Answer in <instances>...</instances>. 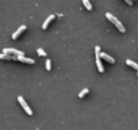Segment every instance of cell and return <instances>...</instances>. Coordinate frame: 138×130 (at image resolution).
<instances>
[{"mask_svg":"<svg viewBox=\"0 0 138 130\" xmlns=\"http://www.w3.org/2000/svg\"><path fill=\"white\" fill-rule=\"evenodd\" d=\"M106 18L108 19V21H111V22L114 23V25H115V26L118 27V30H119L121 33H125V31H126V28H125V26L122 25V22H119V19L115 18L111 12H106Z\"/></svg>","mask_w":138,"mask_h":130,"instance_id":"cell-1","label":"cell"},{"mask_svg":"<svg viewBox=\"0 0 138 130\" xmlns=\"http://www.w3.org/2000/svg\"><path fill=\"white\" fill-rule=\"evenodd\" d=\"M100 47L99 46H95V56H96V66H98V71L100 72V73H103L104 72V66L102 64V58H100Z\"/></svg>","mask_w":138,"mask_h":130,"instance_id":"cell-2","label":"cell"},{"mask_svg":"<svg viewBox=\"0 0 138 130\" xmlns=\"http://www.w3.org/2000/svg\"><path fill=\"white\" fill-rule=\"evenodd\" d=\"M18 102L20 103V106H22L23 108H25V111H26L28 115H33V110L30 108V106H28V104L26 103V100H25V98H23L22 95H19V96H18Z\"/></svg>","mask_w":138,"mask_h":130,"instance_id":"cell-3","label":"cell"},{"mask_svg":"<svg viewBox=\"0 0 138 130\" xmlns=\"http://www.w3.org/2000/svg\"><path fill=\"white\" fill-rule=\"evenodd\" d=\"M2 53H4V54H9V56L15 54L16 57H19V56H25V53H23V52L18 50V49H14V47H6V49H3Z\"/></svg>","mask_w":138,"mask_h":130,"instance_id":"cell-4","label":"cell"},{"mask_svg":"<svg viewBox=\"0 0 138 130\" xmlns=\"http://www.w3.org/2000/svg\"><path fill=\"white\" fill-rule=\"evenodd\" d=\"M26 28H27V27H26V25H22V26H19V28H18V30H16L15 33H14L12 35H11V38H12V39H16V38H18L19 35H20L22 33L26 30Z\"/></svg>","mask_w":138,"mask_h":130,"instance_id":"cell-5","label":"cell"},{"mask_svg":"<svg viewBox=\"0 0 138 130\" xmlns=\"http://www.w3.org/2000/svg\"><path fill=\"white\" fill-rule=\"evenodd\" d=\"M100 58L106 60V61H108V62H111V64H114V62H115L114 57H111L110 54H107V53H103V52H100Z\"/></svg>","mask_w":138,"mask_h":130,"instance_id":"cell-6","label":"cell"},{"mask_svg":"<svg viewBox=\"0 0 138 130\" xmlns=\"http://www.w3.org/2000/svg\"><path fill=\"white\" fill-rule=\"evenodd\" d=\"M18 60L22 61V62H26V64H34V62H35L33 58H28V57H26V56H19Z\"/></svg>","mask_w":138,"mask_h":130,"instance_id":"cell-7","label":"cell"},{"mask_svg":"<svg viewBox=\"0 0 138 130\" xmlns=\"http://www.w3.org/2000/svg\"><path fill=\"white\" fill-rule=\"evenodd\" d=\"M53 19H54V15H53V14H51V15H49V16H47V18L45 19L44 25H42V28H46L47 26H49V23H50L51 21H53Z\"/></svg>","mask_w":138,"mask_h":130,"instance_id":"cell-8","label":"cell"},{"mask_svg":"<svg viewBox=\"0 0 138 130\" xmlns=\"http://www.w3.org/2000/svg\"><path fill=\"white\" fill-rule=\"evenodd\" d=\"M0 58H2V60H18V57L16 56H9V54L0 53Z\"/></svg>","mask_w":138,"mask_h":130,"instance_id":"cell-9","label":"cell"},{"mask_svg":"<svg viewBox=\"0 0 138 130\" xmlns=\"http://www.w3.org/2000/svg\"><path fill=\"white\" fill-rule=\"evenodd\" d=\"M126 64L129 65V66H131V68H134V69L138 71V64H137V62H134L133 60H126Z\"/></svg>","mask_w":138,"mask_h":130,"instance_id":"cell-10","label":"cell"},{"mask_svg":"<svg viewBox=\"0 0 138 130\" xmlns=\"http://www.w3.org/2000/svg\"><path fill=\"white\" fill-rule=\"evenodd\" d=\"M83 4H84V7L87 8L88 11H91V9H92V4H91L89 0H83Z\"/></svg>","mask_w":138,"mask_h":130,"instance_id":"cell-11","label":"cell"},{"mask_svg":"<svg viewBox=\"0 0 138 130\" xmlns=\"http://www.w3.org/2000/svg\"><path fill=\"white\" fill-rule=\"evenodd\" d=\"M88 91H89V89L87 88V87H85V88H83L81 91H80V92H79V95H77V96H79V98H83L84 95H87V94H88Z\"/></svg>","mask_w":138,"mask_h":130,"instance_id":"cell-12","label":"cell"},{"mask_svg":"<svg viewBox=\"0 0 138 130\" xmlns=\"http://www.w3.org/2000/svg\"><path fill=\"white\" fill-rule=\"evenodd\" d=\"M37 53H38L39 56H46V52L42 49V47H38V49H37Z\"/></svg>","mask_w":138,"mask_h":130,"instance_id":"cell-13","label":"cell"},{"mask_svg":"<svg viewBox=\"0 0 138 130\" xmlns=\"http://www.w3.org/2000/svg\"><path fill=\"white\" fill-rule=\"evenodd\" d=\"M45 66H46V69H47V71H50V69H51V61H50V60H46Z\"/></svg>","mask_w":138,"mask_h":130,"instance_id":"cell-14","label":"cell"}]
</instances>
